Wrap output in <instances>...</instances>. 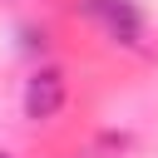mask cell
Here are the masks:
<instances>
[{
    "label": "cell",
    "instance_id": "6da1fadb",
    "mask_svg": "<svg viewBox=\"0 0 158 158\" xmlns=\"http://www.w3.org/2000/svg\"><path fill=\"white\" fill-rule=\"evenodd\" d=\"M79 10L89 20H99L114 44H138V35H143V15L133 0H79Z\"/></svg>",
    "mask_w": 158,
    "mask_h": 158
},
{
    "label": "cell",
    "instance_id": "3957f363",
    "mask_svg": "<svg viewBox=\"0 0 158 158\" xmlns=\"http://www.w3.org/2000/svg\"><path fill=\"white\" fill-rule=\"evenodd\" d=\"M0 158H10V153H0Z\"/></svg>",
    "mask_w": 158,
    "mask_h": 158
},
{
    "label": "cell",
    "instance_id": "7a4b0ae2",
    "mask_svg": "<svg viewBox=\"0 0 158 158\" xmlns=\"http://www.w3.org/2000/svg\"><path fill=\"white\" fill-rule=\"evenodd\" d=\"M59 109H64V74L59 69H35L30 84H25V118L49 123Z\"/></svg>",
    "mask_w": 158,
    "mask_h": 158
}]
</instances>
